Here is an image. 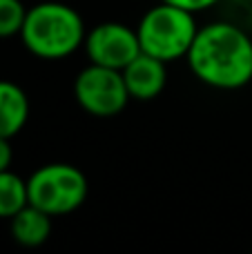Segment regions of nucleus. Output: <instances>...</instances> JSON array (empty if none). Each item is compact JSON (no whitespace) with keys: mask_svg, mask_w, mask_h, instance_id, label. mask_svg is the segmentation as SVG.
<instances>
[{"mask_svg":"<svg viewBox=\"0 0 252 254\" xmlns=\"http://www.w3.org/2000/svg\"><path fill=\"white\" fill-rule=\"evenodd\" d=\"M29 203L47 214L65 216L76 212L89 194V183L83 170L71 163H47L27 179Z\"/></svg>","mask_w":252,"mask_h":254,"instance_id":"nucleus-4","label":"nucleus"},{"mask_svg":"<svg viewBox=\"0 0 252 254\" xmlns=\"http://www.w3.org/2000/svg\"><path fill=\"white\" fill-rule=\"evenodd\" d=\"M74 96L80 110L96 119L119 116L132 101L125 87L123 71L96 63H89L78 71L74 80Z\"/></svg>","mask_w":252,"mask_h":254,"instance_id":"nucleus-5","label":"nucleus"},{"mask_svg":"<svg viewBox=\"0 0 252 254\" xmlns=\"http://www.w3.org/2000/svg\"><path fill=\"white\" fill-rule=\"evenodd\" d=\"M27 16L22 0H0V38L18 36Z\"/></svg>","mask_w":252,"mask_h":254,"instance_id":"nucleus-11","label":"nucleus"},{"mask_svg":"<svg viewBox=\"0 0 252 254\" xmlns=\"http://www.w3.org/2000/svg\"><path fill=\"white\" fill-rule=\"evenodd\" d=\"M13 161V149H11V138L0 136V172L9 170Z\"/></svg>","mask_w":252,"mask_h":254,"instance_id":"nucleus-13","label":"nucleus"},{"mask_svg":"<svg viewBox=\"0 0 252 254\" xmlns=\"http://www.w3.org/2000/svg\"><path fill=\"white\" fill-rule=\"evenodd\" d=\"M9 230H11V237L16 243L25 248H38L52 237L54 216L27 203L20 212H16L9 219Z\"/></svg>","mask_w":252,"mask_h":254,"instance_id":"nucleus-8","label":"nucleus"},{"mask_svg":"<svg viewBox=\"0 0 252 254\" xmlns=\"http://www.w3.org/2000/svg\"><path fill=\"white\" fill-rule=\"evenodd\" d=\"M29 203L27 181L11 170L0 172V219H11Z\"/></svg>","mask_w":252,"mask_h":254,"instance_id":"nucleus-10","label":"nucleus"},{"mask_svg":"<svg viewBox=\"0 0 252 254\" xmlns=\"http://www.w3.org/2000/svg\"><path fill=\"white\" fill-rule=\"evenodd\" d=\"M163 2H170V4H174V7H181L192 13H201V11L212 9L214 4H219V0H163Z\"/></svg>","mask_w":252,"mask_h":254,"instance_id":"nucleus-12","label":"nucleus"},{"mask_svg":"<svg viewBox=\"0 0 252 254\" xmlns=\"http://www.w3.org/2000/svg\"><path fill=\"white\" fill-rule=\"evenodd\" d=\"M168 63L159 61V58L150 56V54L141 52L134 61H129L123 67V78L125 87L129 92V98L134 101H154L161 96L168 83Z\"/></svg>","mask_w":252,"mask_h":254,"instance_id":"nucleus-7","label":"nucleus"},{"mask_svg":"<svg viewBox=\"0 0 252 254\" xmlns=\"http://www.w3.org/2000/svg\"><path fill=\"white\" fill-rule=\"evenodd\" d=\"M29 119V98L20 85L0 80V136L13 138Z\"/></svg>","mask_w":252,"mask_h":254,"instance_id":"nucleus-9","label":"nucleus"},{"mask_svg":"<svg viewBox=\"0 0 252 254\" xmlns=\"http://www.w3.org/2000/svg\"><path fill=\"white\" fill-rule=\"evenodd\" d=\"M196 31H199V25L194 20V13L163 0L161 4L147 9L136 25L141 52L163 63L186 58Z\"/></svg>","mask_w":252,"mask_h":254,"instance_id":"nucleus-3","label":"nucleus"},{"mask_svg":"<svg viewBox=\"0 0 252 254\" xmlns=\"http://www.w3.org/2000/svg\"><path fill=\"white\" fill-rule=\"evenodd\" d=\"M20 40L27 52L43 61H63L83 47L87 29L71 4L47 0L27 9L20 29Z\"/></svg>","mask_w":252,"mask_h":254,"instance_id":"nucleus-2","label":"nucleus"},{"mask_svg":"<svg viewBox=\"0 0 252 254\" xmlns=\"http://www.w3.org/2000/svg\"><path fill=\"white\" fill-rule=\"evenodd\" d=\"M186 61L203 85L235 92L252 80V38L232 22H210L199 27Z\"/></svg>","mask_w":252,"mask_h":254,"instance_id":"nucleus-1","label":"nucleus"},{"mask_svg":"<svg viewBox=\"0 0 252 254\" xmlns=\"http://www.w3.org/2000/svg\"><path fill=\"white\" fill-rule=\"evenodd\" d=\"M83 47L89 63L112 67V69H123L129 61L141 54L136 29L116 20L94 25L85 36Z\"/></svg>","mask_w":252,"mask_h":254,"instance_id":"nucleus-6","label":"nucleus"}]
</instances>
